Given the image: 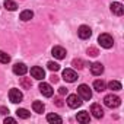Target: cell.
Instances as JSON below:
<instances>
[{
  "label": "cell",
  "mask_w": 124,
  "mask_h": 124,
  "mask_svg": "<svg viewBox=\"0 0 124 124\" xmlns=\"http://www.w3.org/2000/svg\"><path fill=\"white\" fill-rule=\"evenodd\" d=\"M104 104H105L108 108H117V107H120V104H121V99H120L117 95H112V93H109V95H107V96L104 98Z\"/></svg>",
  "instance_id": "cell-1"
},
{
  "label": "cell",
  "mask_w": 124,
  "mask_h": 124,
  "mask_svg": "<svg viewBox=\"0 0 124 124\" xmlns=\"http://www.w3.org/2000/svg\"><path fill=\"white\" fill-rule=\"evenodd\" d=\"M98 42H99L101 47H104V48H111V47L114 45V39H112V37H111L109 34H101V35L98 37Z\"/></svg>",
  "instance_id": "cell-2"
},
{
  "label": "cell",
  "mask_w": 124,
  "mask_h": 124,
  "mask_svg": "<svg viewBox=\"0 0 124 124\" xmlns=\"http://www.w3.org/2000/svg\"><path fill=\"white\" fill-rule=\"evenodd\" d=\"M78 95H79L83 101H89V99L92 98V91L89 89L88 85H80V86L78 88Z\"/></svg>",
  "instance_id": "cell-3"
},
{
  "label": "cell",
  "mask_w": 124,
  "mask_h": 124,
  "mask_svg": "<svg viewBox=\"0 0 124 124\" xmlns=\"http://www.w3.org/2000/svg\"><path fill=\"white\" fill-rule=\"evenodd\" d=\"M9 99H10V102H13V104H19V102H22L23 95H22V92H21L19 89L13 88V89L9 91Z\"/></svg>",
  "instance_id": "cell-4"
},
{
  "label": "cell",
  "mask_w": 124,
  "mask_h": 124,
  "mask_svg": "<svg viewBox=\"0 0 124 124\" xmlns=\"http://www.w3.org/2000/svg\"><path fill=\"white\" fill-rule=\"evenodd\" d=\"M67 105H69L70 108H79V107L82 105V98H80L79 95L72 93V95L67 96Z\"/></svg>",
  "instance_id": "cell-5"
},
{
  "label": "cell",
  "mask_w": 124,
  "mask_h": 124,
  "mask_svg": "<svg viewBox=\"0 0 124 124\" xmlns=\"http://www.w3.org/2000/svg\"><path fill=\"white\" fill-rule=\"evenodd\" d=\"M78 35H79L80 39H88V38H91V35H92V29H91L89 26H86V25H82V26L78 29Z\"/></svg>",
  "instance_id": "cell-6"
},
{
  "label": "cell",
  "mask_w": 124,
  "mask_h": 124,
  "mask_svg": "<svg viewBox=\"0 0 124 124\" xmlns=\"http://www.w3.org/2000/svg\"><path fill=\"white\" fill-rule=\"evenodd\" d=\"M31 76H32L34 79H37V80H42V79L45 78V72H44L42 67L34 66V67L31 69Z\"/></svg>",
  "instance_id": "cell-7"
},
{
  "label": "cell",
  "mask_w": 124,
  "mask_h": 124,
  "mask_svg": "<svg viewBox=\"0 0 124 124\" xmlns=\"http://www.w3.org/2000/svg\"><path fill=\"white\" fill-rule=\"evenodd\" d=\"M63 79L66 80V82H75L76 79H78V73L75 72V70H72V69H64L63 70Z\"/></svg>",
  "instance_id": "cell-8"
},
{
  "label": "cell",
  "mask_w": 124,
  "mask_h": 124,
  "mask_svg": "<svg viewBox=\"0 0 124 124\" xmlns=\"http://www.w3.org/2000/svg\"><path fill=\"white\" fill-rule=\"evenodd\" d=\"M39 92L44 95V96H47V98H50V96H53V93H54V89L51 88V85H48V83H39Z\"/></svg>",
  "instance_id": "cell-9"
},
{
  "label": "cell",
  "mask_w": 124,
  "mask_h": 124,
  "mask_svg": "<svg viewBox=\"0 0 124 124\" xmlns=\"http://www.w3.org/2000/svg\"><path fill=\"white\" fill-rule=\"evenodd\" d=\"M51 53H53V55H54L57 60H63V58H66V54H67L66 50H64L63 47H58V45L54 47V48L51 50Z\"/></svg>",
  "instance_id": "cell-10"
},
{
  "label": "cell",
  "mask_w": 124,
  "mask_h": 124,
  "mask_svg": "<svg viewBox=\"0 0 124 124\" xmlns=\"http://www.w3.org/2000/svg\"><path fill=\"white\" fill-rule=\"evenodd\" d=\"M91 112H92V115L95 118H102V115H104V109H102V107L99 104H92Z\"/></svg>",
  "instance_id": "cell-11"
},
{
  "label": "cell",
  "mask_w": 124,
  "mask_h": 124,
  "mask_svg": "<svg viewBox=\"0 0 124 124\" xmlns=\"http://www.w3.org/2000/svg\"><path fill=\"white\" fill-rule=\"evenodd\" d=\"M111 12L114 13V15H117V16H121L123 13H124V8H123V5L121 3H118V2H114V3H111Z\"/></svg>",
  "instance_id": "cell-12"
},
{
  "label": "cell",
  "mask_w": 124,
  "mask_h": 124,
  "mask_svg": "<svg viewBox=\"0 0 124 124\" xmlns=\"http://www.w3.org/2000/svg\"><path fill=\"white\" fill-rule=\"evenodd\" d=\"M26 72H28V67H26L23 63H16V64L13 66V73L18 75V76H23Z\"/></svg>",
  "instance_id": "cell-13"
},
{
  "label": "cell",
  "mask_w": 124,
  "mask_h": 124,
  "mask_svg": "<svg viewBox=\"0 0 124 124\" xmlns=\"http://www.w3.org/2000/svg\"><path fill=\"white\" fill-rule=\"evenodd\" d=\"M91 72L93 76H101L104 73V66L101 63H93V64H91Z\"/></svg>",
  "instance_id": "cell-14"
},
{
  "label": "cell",
  "mask_w": 124,
  "mask_h": 124,
  "mask_svg": "<svg viewBox=\"0 0 124 124\" xmlns=\"http://www.w3.org/2000/svg\"><path fill=\"white\" fill-rule=\"evenodd\" d=\"M76 120H78L79 123H83V124L89 123V120H91V117H89V112H86V111H80V112H78V115H76Z\"/></svg>",
  "instance_id": "cell-15"
},
{
  "label": "cell",
  "mask_w": 124,
  "mask_h": 124,
  "mask_svg": "<svg viewBox=\"0 0 124 124\" xmlns=\"http://www.w3.org/2000/svg\"><path fill=\"white\" fill-rule=\"evenodd\" d=\"M93 89H95L96 92H102V91L107 89V85H105V82H104L102 79H98V80L93 82Z\"/></svg>",
  "instance_id": "cell-16"
},
{
  "label": "cell",
  "mask_w": 124,
  "mask_h": 124,
  "mask_svg": "<svg viewBox=\"0 0 124 124\" xmlns=\"http://www.w3.org/2000/svg\"><path fill=\"white\" fill-rule=\"evenodd\" d=\"M47 121L48 123H57V124H61L63 123V120H61V117L60 115H57V114H54V112H51V114H48L47 115Z\"/></svg>",
  "instance_id": "cell-17"
},
{
  "label": "cell",
  "mask_w": 124,
  "mask_h": 124,
  "mask_svg": "<svg viewBox=\"0 0 124 124\" xmlns=\"http://www.w3.org/2000/svg\"><path fill=\"white\" fill-rule=\"evenodd\" d=\"M32 108H34V111L38 112V114H42L44 109H45V107H44V104H42L41 101H34V102H32Z\"/></svg>",
  "instance_id": "cell-18"
},
{
  "label": "cell",
  "mask_w": 124,
  "mask_h": 124,
  "mask_svg": "<svg viewBox=\"0 0 124 124\" xmlns=\"http://www.w3.org/2000/svg\"><path fill=\"white\" fill-rule=\"evenodd\" d=\"M23 22H26V21H31L32 18H34V12L32 10H23L22 13H21V16H19Z\"/></svg>",
  "instance_id": "cell-19"
},
{
  "label": "cell",
  "mask_w": 124,
  "mask_h": 124,
  "mask_svg": "<svg viewBox=\"0 0 124 124\" xmlns=\"http://www.w3.org/2000/svg\"><path fill=\"white\" fill-rule=\"evenodd\" d=\"M16 114H18V117H19V118H23V120L29 118V115H31V112H29L28 109H25V108H18Z\"/></svg>",
  "instance_id": "cell-20"
},
{
  "label": "cell",
  "mask_w": 124,
  "mask_h": 124,
  "mask_svg": "<svg viewBox=\"0 0 124 124\" xmlns=\"http://www.w3.org/2000/svg\"><path fill=\"white\" fill-rule=\"evenodd\" d=\"M5 8L8 10H10V12H15L18 9V5L13 2V0H5Z\"/></svg>",
  "instance_id": "cell-21"
},
{
  "label": "cell",
  "mask_w": 124,
  "mask_h": 124,
  "mask_svg": "<svg viewBox=\"0 0 124 124\" xmlns=\"http://www.w3.org/2000/svg\"><path fill=\"white\" fill-rule=\"evenodd\" d=\"M108 89H111V91H121V83L117 82V80H111L108 83Z\"/></svg>",
  "instance_id": "cell-22"
},
{
  "label": "cell",
  "mask_w": 124,
  "mask_h": 124,
  "mask_svg": "<svg viewBox=\"0 0 124 124\" xmlns=\"http://www.w3.org/2000/svg\"><path fill=\"white\" fill-rule=\"evenodd\" d=\"M10 61V55L5 51H0V63H3V64H8Z\"/></svg>",
  "instance_id": "cell-23"
},
{
  "label": "cell",
  "mask_w": 124,
  "mask_h": 124,
  "mask_svg": "<svg viewBox=\"0 0 124 124\" xmlns=\"http://www.w3.org/2000/svg\"><path fill=\"white\" fill-rule=\"evenodd\" d=\"M21 86H22L23 89H31V86H32L31 79H28V78H22V79H21Z\"/></svg>",
  "instance_id": "cell-24"
},
{
  "label": "cell",
  "mask_w": 124,
  "mask_h": 124,
  "mask_svg": "<svg viewBox=\"0 0 124 124\" xmlns=\"http://www.w3.org/2000/svg\"><path fill=\"white\" fill-rule=\"evenodd\" d=\"M47 67H48V70H51V72H58V70H60V66H58L57 63H54V61H50V63L47 64Z\"/></svg>",
  "instance_id": "cell-25"
},
{
  "label": "cell",
  "mask_w": 124,
  "mask_h": 124,
  "mask_svg": "<svg viewBox=\"0 0 124 124\" xmlns=\"http://www.w3.org/2000/svg\"><path fill=\"white\" fill-rule=\"evenodd\" d=\"M72 64H73V67H76V69H83V61L80 60V58H75L73 61H72Z\"/></svg>",
  "instance_id": "cell-26"
},
{
  "label": "cell",
  "mask_w": 124,
  "mask_h": 124,
  "mask_svg": "<svg viewBox=\"0 0 124 124\" xmlns=\"http://www.w3.org/2000/svg\"><path fill=\"white\" fill-rule=\"evenodd\" d=\"M88 54H89V55H92V57H96L99 53H98V50H96L95 47H89V48H88Z\"/></svg>",
  "instance_id": "cell-27"
},
{
  "label": "cell",
  "mask_w": 124,
  "mask_h": 124,
  "mask_svg": "<svg viewBox=\"0 0 124 124\" xmlns=\"http://www.w3.org/2000/svg\"><path fill=\"white\" fill-rule=\"evenodd\" d=\"M54 102H55V105H57V107H63V99H61V98H55V99H54Z\"/></svg>",
  "instance_id": "cell-28"
},
{
  "label": "cell",
  "mask_w": 124,
  "mask_h": 124,
  "mask_svg": "<svg viewBox=\"0 0 124 124\" xmlns=\"http://www.w3.org/2000/svg\"><path fill=\"white\" fill-rule=\"evenodd\" d=\"M58 93H60V95H64V93H67V89L61 86V88H58Z\"/></svg>",
  "instance_id": "cell-29"
},
{
  "label": "cell",
  "mask_w": 124,
  "mask_h": 124,
  "mask_svg": "<svg viewBox=\"0 0 124 124\" xmlns=\"http://www.w3.org/2000/svg\"><path fill=\"white\" fill-rule=\"evenodd\" d=\"M5 123H6V124H8V123H16V120H15V118L8 117V118H5Z\"/></svg>",
  "instance_id": "cell-30"
},
{
  "label": "cell",
  "mask_w": 124,
  "mask_h": 124,
  "mask_svg": "<svg viewBox=\"0 0 124 124\" xmlns=\"http://www.w3.org/2000/svg\"><path fill=\"white\" fill-rule=\"evenodd\" d=\"M0 112H2L3 115H6V114L9 112V109H8V108H5V107H2V108H0Z\"/></svg>",
  "instance_id": "cell-31"
},
{
  "label": "cell",
  "mask_w": 124,
  "mask_h": 124,
  "mask_svg": "<svg viewBox=\"0 0 124 124\" xmlns=\"http://www.w3.org/2000/svg\"><path fill=\"white\" fill-rule=\"evenodd\" d=\"M50 79H51V82H54V83H57V82H58V78H57L55 75H53V76H51Z\"/></svg>",
  "instance_id": "cell-32"
}]
</instances>
